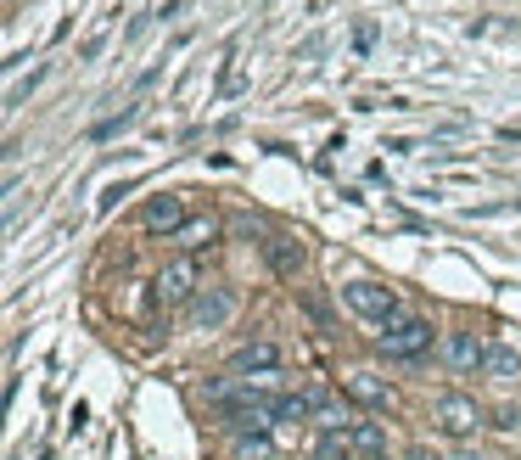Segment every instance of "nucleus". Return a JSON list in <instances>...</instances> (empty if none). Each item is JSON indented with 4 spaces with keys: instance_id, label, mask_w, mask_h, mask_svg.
<instances>
[{
    "instance_id": "13",
    "label": "nucleus",
    "mask_w": 521,
    "mask_h": 460,
    "mask_svg": "<svg viewBox=\"0 0 521 460\" xmlns=\"http://www.w3.org/2000/svg\"><path fill=\"white\" fill-rule=\"evenodd\" d=\"M314 460H353V427H331L314 449Z\"/></svg>"
},
{
    "instance_id": "14",
    "label": "nucleus",
    "mask_w": 521,
    "mask_h": 460,
    "mask_svg": "<svg viewBox=\"0 0 521 460\" xmlns=\"http://www.w3.org/2000/svg\"><path fill=\"white\" fill-rule=\"evenodd\" d=\"M135 124H141V107H129V113H118V118H101L96 130V141H113V135H124V130H135Z\"/></svg>"
},
{
    "instance_id": "11",
    "label": "nucleus",
    "mask_w": 521,
    "mask_h": 460,
    "mask_svg": "<svg viewBox=\"0 0 521 460\" xmlns=\"http://www.w3.org/2000/svg\"><path fill=\"white\" fill-rule=\"evenodd\" d=\"M353 455L365 460H387V432L376 421H353Z\"/></svg>"
},
{
    "instance_id": "4",
    "label": "nucleus",
    "mask_w": 521,
    "mask_h": 460,
    "mask_svg": "<svg viewBox=\"0 0 521 460\" xmlns=\"http://www.w3.org/2000/svg\"><path fill=\"white\" fill-rule=\"evenodd\" d=\"M152 292H157V303H163V309H174V303H191V298L202 292L197 264H191V259L163 264V270H157V281H152Z\"/></svg>"
},
{
    "instance_id": "5",
    "label": "nucleus",
    "mask_w": 521,
    "mask_h": 460,
    "mask_svg": "<svg viewBox=\"0 0 521 460\" xmlns=\"http://www.w3.org/2000/svg\"><path fill=\"white\" fill-rule=\"evenodd\" d=\"M230 315H236V298H230L225 287H202L197 298H191V326H197V331L230 326Z\"/></svg>"
},
{
    "instance_id": "1",
    "label": "nucleus",
    "mask_w": 521,
    "mask_h": 460,
    "mask_svg": "<svg viewBox=\"0 0 521 460\" xmlns=\"http://www.w3.org/2000/svg\"><path fill=\"white\" fill-rule=\"evenodd\" d=\"M376 348L387 354V360H421L426 348H432V320H421V315L387 320V326L376 331Z\"/></svg>"
},
{
    "instance_id": "16",
    "label": "nucleus",
    "mask_w": 521,
    "mask_h": 460,
    "mask_svg": "<svg viewBox=\"0 0 521 460\" xmlns=\"http://www.w3.org/2000/svg\"><path fill=\"white\" fill-rule=\"evenodd\" d=\"M493 214H521V202H477V208H465V219H493Z\"/></svg>"
},
{
    "instance_id": "9",
    "label": "nucleus",
    "mask_w": 521,
    "mask_h": 460,
    "mask_svg": "<svg viewBox=\"0 0 521 460\" xmlns=\"http://www.w3.org/2000/svg\"><path fill=\"white\" fill-rule=\"evenodd\" d=\"M264 259H269V270H275V275H297V270H303V242H292V236H269Z\"/></svg>"
},
{
    "instance_id": "17",
    "label": "nucleus",
    "mask_w": 521,
    "mask_h": 460,
    "mask_svg": "<svg viewBox=\"0 0 521 460\" xmlns=\"http://www.w3.org/2000/svg\"><path fill=\"white\" fill-rule=\"evenodd\" d=\"M241 455H247V460H264L269 455V438H264V432H241Z\"/></svg>"
},
{
    "instance_id": "12",
    "label": "nucleus",
    "mask_w": 521,
    "mask_h": 460,
    "mask_svg": "<svg viewBox=\"0 0 521 460\" xmlns=\"http://www.w3.org/2000/svg\"><path fill=\"white\" fill-rule=\"evenodd\" d=\"M348 388H353V399L376 404V410H387V404H393V393H387V382H376V376H370V371H353V376H348Z\"/></svg>"
},
{
    "instance_id": "10",
    "label": "nucleus",
    "mask_w": 521,
    "mask_h": 460,
    "mask_svg": "<svg viewBox=\"0 0 521 460\" xmlns=\"http://www.w3.org/2000/svg\"><path fill=\"white\" fill-rule=\"evenodd\" d=\"M488 376H499V382H516L521 376V348L516 343H488V365H482Z\"/></svg>"
},
{
    "instance_id": "8",
    "label": "nucleus",
    "mask_w": 521,
    "mask_h": 460,
    "mask_svg": "<svg viewBox=\"0 0 521 460\" xmlns=\"http://www.w3.org/2000/svg\"><path fill=\"white\" fill-rule=\"evenodd\" d=\"M230 371H247V376H269V371H281V343H247V348H236Z\"/></svg>"
},
{
    "instance_id": "7",
    "label": "nucleus",
    "mask_w": 521,
    "mask_h": 460,
    "mask_svg": "<svg viewBox=\"0 0 521 460\" xmlns=\"http://www.w3.org/2000/svg\"><path fill=\"white\" fill-rule=\"evenodd\" d=\"M191 225L185 219V202L174 197V191H163V197L146 202V230H163V236H180V230Z\"/></svg>"
},
{
    "instance_id": "6",
    "label": "nucleus",
    "mask_w": 521,
    "mask_h": 460,
    "mask_svg": "<svg viewBox=\"0 0 521 460\" xmlns=\"http://www.w3.org/2000/svg\"><path fill=\"white\" fill-rule=\"evenodd\" d=\"M443 360H449V371H477V365H488V343L477 331H449L443 337Z\"/></svg>"
},
{
    "instance_id": "15",
    "label": "nucleus",
    "mask_w": 521,
    "mask_h": 460,
    "mask_svg": "<svg viewBox=\"0 0 521 460\" xmlns=\"http://www.w3.org/2000/svg\"><path fill=\"white\" fill-rule=\"evenodd\" d=\"M213 230H219V219H213V214H208V219H191V225L180 230V242H185V247H202Z\"/></svg>"
},
{
    "instance_id": "2",
    "label": "nucleus",
    "mask_w": 521,
    "mask_h": 460,
    "mask_svg": "<svg viewBox=\"0 0 521 460\" xmlns=\"http://www.w3.org/2000/svg\"><path fill=\"white\" fill-rule=\"evenodd\" d=\"M342 303H348L359 320H376V326H387V320L404 315L398 292H393V287H381V281H348V287H342Z\"/></svg>"
},
{
    "instance_id": "3",
    "label": "nucleus",
    "mask_w": 521,
    "mask_h": 460,
    "mask_svg": "<svg viewBox=\"0 0 521 460\" xmlns=\"http://www.w3.org/2000/svg\"><path fill=\"white\" fill-rule=\"evenodd\" d=\"M482 421L477 399H465V393H437L432 399V427L443 432V438H471Z\"/></svg>"
}]
</instances>
